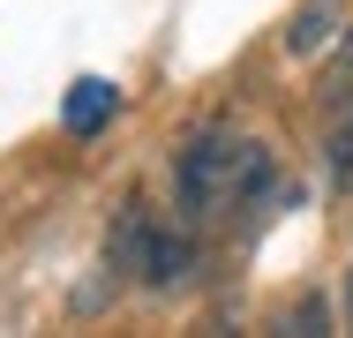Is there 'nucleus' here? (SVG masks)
I'll list each match as a JSON object with an SVG mask.
<instances>
[{"instance_id":"nucleus-3","label":"nucleus","mask_w":353,"mask_h":338,"mask_svg":"<svg viewBox=\"0 0 353 338\" xmlns=\"http://www.w3.org/2000/svg\"><path fill=\"white\" fill-rule=\"evenodd\" d=\"M113 113H121V90H113L105 75H75L68 98H61V128L68 135H98Z\"/></svg>"},{"instance_id":"nucleus-5","label":"nucleus","mask_w":353,"mask_h":338,"mask_svg":"<svg viewBox=\"0 0 353 338\" xmlns=\"http://www.w3.org/2000/svg\"><path fill=\"white\" fill-rule=\"evenodd\" d=\"M353 166V121H339V128H331V173H346Z\"/></svg>"},{"instance_id":"nucleus-6","label":"nucleus","mask_w":353,"mask_h":338,"mask_svg":"<svg viewBox=\"0 0 353 338\" xmlns=\"http://www.w3.org/2000/svg\"><path fill=\"white\" fill-rule=\"evenodd\" d=\"M346 324H353V270H346Z\"/></svg>"},{"instance_id":"nucleus-2","label":"nucleus","mask_w":353,"mask_h":338,"mask_svg":"<svg viewBox=\"0 0 353 338\" xmlns=\"http://www.w3.org/2000/svg\"><path fill=\"white\" fill-rule=\"evenodd\" d=\"M143 286L150 293H173V286H188V270H196V233H181V226H158L150 218V241H143Z\"/></svg>"},{"instance_id":"nucleus-1","label":"nucleus","mask_w":353,"mask_h":338,"mask_svg":"<svg viewBox=\"0 0 353 338\" xmlns=\"http://www.w3.org/2000/svg\"><path fill=\"white\" fill-rule=\"evenodd\" d=\"M271 188V150L263 143H241L233 128H203L188 135V150L173 158V196L188 218H225V210H248V203Z\"/></svg>"},{"instance_id":"nucleus-4","label":"nucleus","mask_w":353,"mask_h":338,"mask_svg":"<svg viewBox=\"0 0 353 338\" xmlns=\"http://www.w3.org/2000/svg\"><path fill=\"white\" fill-rule=\"evenodd\" d=\"M323 38H331V15L323 8H301L285 23V53H323Z\"/></svg>"}]
</instances>
